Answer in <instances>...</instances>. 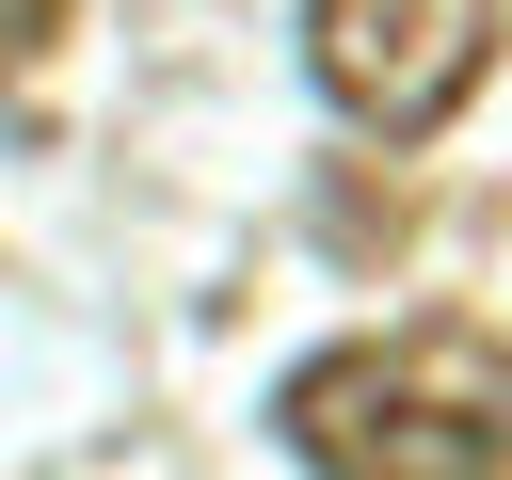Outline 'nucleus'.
Segmentation results:
<instances>
[{"label":"nucleus","mask_w":512,"mask_h":480,"mask_svg":"<svg viewBox=\"0 0 512 480\" xmlns=\"http://www.w3.org/2000/svg\"><path fill=\"white\" fill-rule=\"evenodd\" d=\"M272 432L320 480H512V336L480 320L336 336L272 384Z\"/></svg>","instance_id":"obj_1"},{"label":"nucleus","mask_w":512,"mask_h":480,"mask_svg":"<svg viewBox=\"0 0 512 480\" xmlns=\"http://www.w3.org/2000/svg\"><path fill=\"white\" fill-rule=\"evenodd\" d=\"M304 64H320V96L352 128L432 144L496 64V0H304Z\"/></svg>","instance_id":"obj_2"},{"label":"nucleus","mask_w":512,"mask_h":480,"mask_svg":"<svg viewBox=\"0 0 512 480\" xmlns=\"http://www.w3.org/2000/svg\"><path fill=\"white\" fill-rule=\"evenodd\" d=\"M48 32H64V0H0V80H32V64H48Z\"/></svg>","instance_id":"obj_3"}]
</instances>
